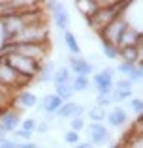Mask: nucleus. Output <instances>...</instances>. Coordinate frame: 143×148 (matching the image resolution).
Listing matches in <instances>:
<instances>
[{"mask_svg":"<svg viewBox=\"0 0 143 148\" xmlns=\"http://www.w3.org/2000/svg\"><path fill=\"white\" fill-rule=\"evenodd\" d=\"M106 114H107V109H102V107H98V105H92V107L87 109V114L85 116L94 124H104L106 122Z\"/></svg>","mask_w":143,"mask_h":148,"instance_id":"17","label":"nucleus"},{"mask_svg":"<svg viewBox=\"0 0 143 148\" xmlns=\"http://www.w3.org/2000/svg\"><path fill=\"white\" fill-rule=\"evenodd\" d=\"M100 47H102V54L106 58H109V60H119V49L115 47V45L107 43V41H102Z\"/></svg>","mask_w":143,"mask_h":148,"instance_id":"21","label":"nucleus"},{"mask_svg":"<svg viewBox=\"0 0 143 148\" xmlns=\"http://www.w3.org/2000/svg\"><path fill=\"white\" fill-rule=\"evenodd\" d=\"M126 26H130V25H128V21L124 19V13H122V15H119L113 23H109L102 32H98L100 41H107V43H111V45L117 47V41H119V38H121V34L124 32Z\"/></svg>","mask_w":143,"mask_h":148,"instance_id":"4","label":"nucleus"},{"mask_svg":"<svg viewBox=\"0 0 143 148\" xmlns=\"http://www.w3.org/2000/svg\"><path fill=\"white\" fill-rule=\"evenodd\" d=\"M45 8L49 10V13L53 17V25H55V28L59 32L70 30V13H68L66 6L62 2H47Z\"/></svg>","mask_w":143,"mask_h":148,"instance_id":"5","label":"nucleus"},{"mask_svg":"<svg viewBox=\"0 0 143 148\" xmlns=\"http://www.w3.org/2000/svg\"><path fill=\"white\" fill-rule=\"evenodd\" d=\"M143 43V36H141V30L132 28V26H126L124 32L121 34L117 41V49H124V47H136V45Z\"/></svg>","mask_w":143,"mask_h":148,"instance_id":"10","label":"nucleus"},{"mask_svg":"<svg viewBox=\"0 0 143 148\" xmlns=\"http://www.w3.org/2000/svg\"><path fill=\"white\" fill-rule=\"evenodd\" d=\"M113 81H115V68H104L102 71L92 73L90 77V86H94L96 94H111L113 90Z\"/></svg>","mask_w":143,"mask_h":148,"instance_id":"3","label":"nucleus"},{"mask_svg":"<svg viewBox=\"0 0 143 148\" xmlns=\"http://www.w3.org/2000/svg\"><path fill=\"white\" fill-rule=\"evenodd\" d=\"M73 6H75L77 10L81 11L79 15H83L85 21H87V19H90L92 15L96 13V10H98V4H96V0H83V2H75Z\"/></svg>","mask_w":143,"mask_h":148,"instance_id":"16","label":"nucleus"},{"mask_svg":"<svg viewBox=\"0 0 143 148\" xmlns=\"http://www.w3.org/2000/svg\"><path fill=\"white\" fill-rule=\"evenodd\" d=\"M134 68H136V64H128V62H119L117 68H115V73H119L122 79H128L130 73L134 71Z\"/></svg>","mask_w":143,"mask_h":148,"instance_id":"22","label":"nucleus"},{"mask_svg":"<svg viewBox=\"0 0 143 148\" xmlns=\"http://www.w3.org/2000/svg\"><path fill=\"white\" fill-rule=\"evenodd\" d=\"M113 88H115V90H126V92H132V90H134V84L130 83L128 79H122V77H121V79H115V81H113Z\"/></svg>","mask_w":143,"mask_h":148,"instance_id":"26","label":"nucleus"},{"mask_svg":"<svg viewBox=\"0 0 143 148\" xmlns=\"http://www.w3.org/2000/svg\"><path fill=\"white\" fill-rule=\"evenodd\" d=\"M85 127H87V120H85V118H79V116H73V118H70V130L72 131L81 133Z\"/></svg>","mask_w":143,"mask_h":148,"instance_id":"25","label":"nucleus"},{"mask_svg":"<svg viewBox=\"0 0 143 148\" xmlns=\"http://www.w3.org/2000/svg\"><path fill=\"white\" fill-rule=\"evenodd\" d=\"M53 94H55L57 98H60L62 101H73L75 92H73L72 84H55V92H53Z\"/></svg>","mask_w":143,"mask_h":148,"instance_id":"18","label":"nucleus"},{"mask_svg":"<svg viewBox=\"0 0 143 148\" xmlns=\"http://www.w3.org/2000/svg\"><path fill=\"white\" fill-rule=\"evenodd\" d=\"M13 103H17L19 107H21V111L23 109H32V107H36V103H38V96L30 90H19L13 98Z\"/></svg>","mask_w":143,"mask_h":148,"instance_id":"12","label":"nucleus"},{"mask_svg":"<svg viewBox=\"0 0 143 148\" xmlns=\"http://www.w3.org/2000/svg\"><path fill=\"white\" fill-rule=\"evenodd\" d=\"M2 60L6 62L10 68H13L19 75L28 77V79H36L38 71H40V66H41V64H38V62L28 60V58H25V56H19V54H15V53H10V54H6V56H2Z\"/></svg>","mask_w":143,"mask_h":148,"instance_id":"2","label":"nucleus"},{"mask_svg":"<svg viewBox=\"0 0 143 148\" xmlns=\"http://www.w3.org/2000/svg\"><path fill=\"white\" fill-rule=\"evenodd\" d=\"M128 81H130L132 84H140L141 81H143V68H140V66H136V68H134V71L130 73Z\"/></svg>","mask_w":143,"mask_h":148,"instance_id":"28","label":"nucleus"},{"mask_svg":"<svg viewBox=\"0 0 143 148\" xmlns=\"http://www.w3.org/2000/svg\"><path fill=\"white\" fill-rule=\"evenodd\" d=\"M126 103H128V107L132 109V112H134L136 116H141V114H143V99H141V98L132 96V98L126 101Z\"/></svg>","mask_w":143,"mask_h":148,"instance_id":"23","label":"nucleus"},{"mask_svg":"<svg viewBox=\"0 0 143 148\" xmlns=\"http://www.w3.org/2000/svg\"><path fill=\"white\" fill-rule=\"evenodd\" d=\"M36 124H38V118H25V120L21 122V130L34 133V130H36Z\"/></svg>","mask_w":143,"mask_h":148,"instance_id":"29","label":"nucleus"},{"mask_svg":"<svg viewBox=\"0 0 143 148\" xmlns=\"http://www.w3.org/2000/svg\"><path fill=\"white\" fill-rule=\"evenodd\" d=\"M85 130L88 131V143L92 146H104V145H109L111 143V130L106 126V124H94V122H88Z\"/></svg>","mask_w":143,"mask_h":148,"instance_id":"6","label":"nucleus"},{"mask_svg":"<svg viewBox=\"0 0 143 148\" xmlns=\"http://www.w3.org/2000/svg\"><path fill=\"white\" fill-rule=\"evenodd\" d=\"M132 92H126V90H111V94H109V99H111V105L113 107H117L119 103H122V101H128L130 98H132Z\"/></svg>","mask_w":143,"mask_h":148,"instance_id":"20","label":"nucleus"},{"mask_svg":"<svg viewBox=\"0 0 143 148\" xmlns=\"http://www.w3.org/2000/svg\"><path fill=\"white\" fill-rule=\"evenodd\" d=\"M62 41H64V47L70 53V56H81V45H79V41H77L75 34L72 30L62 32Z\"/></svg>","mask_w":143,"mask_h":148,"instance_id":"13","label":"nucleus"},{"mask_svg":"<svg viewBox=\"0 0 143 148\" xmlns=\"http://www.w3.org/2000/svg\"><path fill=\"white\" fill-rule=\"evenodd\" d=\"M19 124H21V109L19 107H13V105H11L10 109L0 112V131H2L4 135L13 133L19 127Z\"/></svg>","mask_w":143,"mask_h":148,"instance_id":"7","label":"nucleus"},{"mask_svg":"<svg viewBox=\"0 0 143 148\" xmlns=\"http://www.w3.org/2000/svg\"><path fill=\"white\" fill-rule=\"evenodd\" d=\"M94 105H98V107H102V109L113 107V105H111V99H109V94H96V103Z\"/></svg>","mask_w":143,"mask_h":148,"instance_id":"27","label":"nucleus"},{"mask_svg":"<svg viewBox=\"0 0 143 148\" xmlns=\"http://www.w3.org/2000/svg\"><path fill=\"white\" fill-rule=\"evenodd\" d=\"M73 148H94V146H92V145H90V143H88V141H87V143H77V145H75V146H73Z\"/></svg>","mask_w":143,"mask_h":148,"instance_id":"31","label":"nucleus"},{"mask_svg":"<svg viewBox=\"0 0 143 148\" xmlns=\"http://www.w3.org/2000/svg\"><path fill=\"white\" fill-rule=\"evenodd\" d=\"M128 122H130V116H128V112L124 111L122 107H111L109 111H107V114H106V126L109 127H115V130H121V127H124V126H128Z\"/></svg>","mask_w":143,"mask_h":148,"instance_id":"9","label":"nucleus"},{"mask_svg":"<svg viewBox=\"0 0 143 148\" xmlns=\"http://www.w3.org/2000/svg\"><path fill=\"white\" fill-rule=\"evenodd\" d=\"M62 141L66 143V145L75 146L77 143H81V133H75V131L68 130V131H64V133H62Z\"/></svg>","mask_w":143,"mask_h":148,"instance_id":"24","label":"nucleus"},{"mask_svg":"<svg viewBox=\"0 0 143 148\" xmlns=\"http://www.w3.org/2000/svg\"><path fill=\"white\" fill-rule=\"evenodd\" d=\"M68 69L72 71L73 77H92V73H94V66L88 62V58L83 56L68 58Z\"/></svg>","mask_w":143,"mask_h":148,"instance_id":"8","label":"nucleus"},{"mask_svg":"<svg viewBox=\"0 0 143 148\" xmlns=\"http://www.w3.org/2000/svg\"><path fill=\"white\" fill-rule=\"evenodd\" d=\"M72 79H73V75L68 69V66H57L55 73H53V86L55 84H70Z\"/></svg>","mask_w":143,"mask_h":148,"instance_id":"15","label":"nucleus"},{"mask_svg":"<svg viewBox=\"0 0 143 148\" xmlns=\"http://www.w3.org/2000/svg\"><path fill=\"white\" fill-rule=\"evenodd\" d=\"M13 43H40L45 45L49 43V28L47 21H40L36 25H30L15 38Z\"/></svg>","mask_w":143,"mask_h":148,"instance_id":"1","label":"nucleus"},{"mask_svg":"<svg viewBox=\"0 0 143 148\" xmlns=\"http://www.w3.org/2000/svg\"><path fill=\"white\" fill-rule=\"evenodd\" d=\"M49 130H51V124H49L47 120H38V124H36V130H34V133H41V135H45Z\"/></svg>","mask_w":143,"mask_h":148,"instance_id":"30","label":"nucleus"},{"mask_svg":"<svg viewBox=\"0 0 143 148\" xmlns=\"http://www.w3.org/2000/svg\"><path fill=\"white\" fill-rule=\"evenodd\" d=\"M75 109H77V103L75 101H64L62 105L59 107V111L55 112V118L57 120H70L75 116Z\"/></svg>","mask_w":143,"mask_h":148,"instance_id":"14","label":"nucleus"},{"mask_svg":"<svg viewBox=\"0 0 143 148\" xmlns=\"http://www.w3.org/2000/svg\"><path fill=\"white\" fill-rule=\"evenodd\" d=\"M72 88L75 94H81V92H87L90 88V77H73L72 79Z\"/></svg>","mask_w":143,"mask_h":148,"instance_id":"19","label":"nucleus"},{"mask_svg":"<svg viewBox=\"0 0 143 148\" xmlns=\"http://www.w3.org/2000/svg\"><path fill=\"white\" fill-rule=\"evenodd\" d=\"M119 60L128 62V64H137V62H141L143 60V45L119 49Z\"/></svg>","mask_w":143,"mask_h":148,"instance_id":"11","label":"nucleus"}]
</instances>
